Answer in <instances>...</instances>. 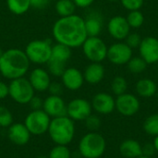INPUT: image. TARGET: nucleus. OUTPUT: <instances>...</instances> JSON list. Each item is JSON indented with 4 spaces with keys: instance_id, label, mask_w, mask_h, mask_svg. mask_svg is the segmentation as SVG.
Returning a JSON list of instances; mask_svg holds the SVG:
<instances>
[{
    "instance_id": "5",
    "label": "nucleus",
    "mask_w": 158,
    "mask_h": 158,
    "mask_svg": "<svg viewBox=\"0 0 158 158\" xmlns=\"http://www.w3.org/2000/svg\"><path fill=\"white\" fill-rule=\"evenodd\" d=\"M24 51L31 63L46 64L51 57L52 44L48 40H33L27 44Z\"/></svg>"
},
{
    "instance_id": "47",
    "label": "nucleus",
    "mask_w": 158,
    "mask_h": 158,
    "mask_svg": "<svg viewBox=\"0 0 158 158\" xmlns=\"http://www.w3.org/2000/svg\"><path fill=\"white\" fill-rule=\"evenodd\" d=\"M156 94H157V96H158V86H157V93H156Z\"/></svg>"
},
{
    "instance_id": "17",
    "label": "nucleus",
    "mask_w": 158,
    "mask_h": 158,
    "mask_svg": "<svg viewBox=\"0 0 158 158\" xmlns=\"http://www.w3.org/2000/svg\"><path fill=\"white\" fill-rule=\"evenodd\" d=\"M29 81L34 91L37 92L47 91L51 83V78L49 72L42 68H36L32 69L30 73Z\"/></svg>"
},
{
    "instance_id": "46",
    "label": "nucleus",
    "mask_w": 158,
    "mask_h": 158,
    "mask_svg": "<svg viewBox=\"0 0 158 158\" xmlns=\"http://www.w3.org/2000/svg\"><path fill=\"white\" fill-rule=\"evenodd\" d=\"M109 2H117V1H119V0H107Z\"/></svg>"
},
{
    "instance_id": "31",
    "label": "nucleus",
    "mask_w": 158,
    "mask_h": 158,
    "mask_svg": "<svg viewBox=\"0 0 158 158\" xmlns=\"http://www.w3.org/2000/svg\"><path fill=\"white\" fill-rule=\"evenodd\" d=\"M49 158H70L71 154L67 145L56 144L49 153Z\"/></svg>"
},
{
    "instance_id": "15",
    "label": "nucleus",
    "mask_w": 158,
    "mask_h": 158,
    "mask_svg": "<svg viewBox=\"0 0 158 158\" xmlns=\"http://www.w3.org/2000/svg\"><path fill=\"white\" fill-rule=\"evenodd\" d=\"M116 99L107 93H98L92 100V107L99 114L107 115L116 109Z\"/></svg>"
},
{
    "instance_id": "4",
    "label": "nucleus",
    "mask_w": 158,
    "mask_h": 158,
    "mask_svg": "<svg viewBox=\"0 0 158 158\" xmlns=\"http://www.w3.org/2000/svg\"><path fill=\"white\" fill-rule=\"evenodd\" d=\"M106 142L102 134L91 131L80 141L79 152L83 158H100L106 152Z\"/></svg>"
},
{
    "instance_id": "43",
    "label": "nucleus",
    "mask_w": 158,
    "mask_h": 158,
    "mask_svg": "<svg viewBox=\"0 0 158 158\" xmlns=\"http://www.w3.org/2000/svg\"><path fill=\"white\" fill-rule=\"evenodd\" d=\"M3 53H4V50L0 47V57L2 56V55H3Z\"/></svg>"
},
{
    "instance_id": "9",
    "label": "nucleus",
    "mask_w": 158,
    "mask_h": 158,
    "mask_svg": "<svg viewBox=\"0 0 158 158\" xmlns=\"http://www.w3.org/2000/svg\"><path fill=\"white\" fill-rule=\"evenodd\" d=\"M133 56L132 49L126 44L121 41L111 44L107 48V56L106 58L110 63L121 66L127 65L130 59Z\"/></svg>"
},
{
    "instance_id": "39",
    "label": "nucleus",
    "mask_w": 158,
    "mask_h": 158,
    "mask_svg": "<svg viewBox=\"0 0 158 158\" xmlns=\"http://www.w3.org/2000/svg\"><path fill=\"white\" fill-rule=\"evenodd\" d=\"M30 3H31V7H34L37 9H43L48 6L49 0H30Z\"/></svg>"
},
{
    "instance_id": "35",
    "label": "nucleus",
    "mask_w": 158,
    "mask_h": 158,
    "mask_svg": "<svg viewBox=\"0 0 158 158\" xmlns=\"http://www.w3.org/2000/svg\"><path fill=\"white\" fill-rule=\"evenodd\" d=\"M143 38L141 37V35L137 32H131L125 39V43L131 48H139L141 43H142Z\"/></svg>"
},
{
    "instance_id": "44",
    "label": "nucleus",
    "mask_w": 158,
    "mask_h": 158,
    "mask_svg": "<svg viewBox=\"0 0 158 158\" xmlns=\"http://www.w3.org/2000/svg\"><path fill=\"white\" fill-rule=\"evenodd\" d=\"M137 158H152V157H148V156H139V157Z\"/></svg>"
},
{
    "instance_id": "33",
    "label": "nucleus",
    "mask_w": 158,
    "mask_h": 158,
    "mask_svg": "<svg viewBox=\"0 0 158 158\" xmlns=\"http://www.w3.org/2000/svg\"><path fill=\"white\" fill-rule=\"evenodd\" d=\"M85 126L91 131H96L101 127V119L98 116L91 114L85 120Z\"/></svg>"
},
{
    "instance_id": "6",
    "label": "nucleus",
    "mask_w": 158,
    "mask_h": 158,
    "mask_svg": "<svg viewBox=\"0 0 158 158\" xmlns=\"http://www.w3.org/2000/svg\"><path fill=\"white\" fill-rule=\"evenodd\" d=\"M9 96L18 104H29L31 99L34 96V89L32 88L29 79L25 77L18 78L10 81L8 84Z\"/></svg>"
},
{
    "instance_id": "34",
    "label": "nucleus",
    "mask_w": 158,
    "mask_h": 158,
    "mask_svg": "<svg viewBox=\"0 0 158 158\" xmlns=\"http://www.w3.org/2000/svg\"><path fill=\"white\" fill-rule=\"evenodd\" d=\"M121 5L128 11L141 10L144 4V0H119Z\"/></svg>"
},
{
    "instance_id": "24",
    "label": "nucleus",
    "mask_w": 158,
    "mask_h": 158,
    "mask_svg": "<svg viewBox=\"0 0 158 158\" xmlns=\"http://www.w3.org/2000/svg\"><path fill=\"white\" fill-rule=\"evenodd\" d=\"M76 5L72 0H57L55 5V9L59 18L68 17L75 14Z\"/></svg>"
},
{
    "instance_id": "28",
    "label": "nucleus",
    "mask_w": 158,
    "mask_h": 158,
    "mask_svg": "<svg viewBox=\"0 0 158 158\" xmlns=\"http://www.w3.org/2000/svg\"><path fill=\"white\" fill-rule=\"evenodd\" d=\"M143 131L151 135V136H157L158 135V113L150 115L146 118L143 125Z\"/></svg>"
},
{
    "instance_id": "1",
    "label": "nucleus",
    "mask_w": 158,
    "mask_h": 158,
    "mask_svg": "<svg viewBox=\"0 0 158 158\" xmlns=\"http://www.w3.org/2000/svg\"><path fill=\"white\" fill-rule=\"evenodd\" d=\"M52 33L56 43L70 48L81 47L88 37L84 18L76 14L59 18L53 25Z\"/></svg>"
},
{
    "instance_id": "22",
    "label": "nucleus",
    "mask_w": 158,
    "mask_h": 158,
    "mask_svg": "<svg viewBox=\"0 0 158 158\" xmlns=\"http://www.w3.org/2000/svg\"><path fill=\"white\" fill-rule=\"evenodd\" d=\"M135 90L139 96L143 98H150L156 94L157 84L153 80L144 78L137 81L135 85Z\"/></svg>"
},
{
    "instance_id": "7",
    "label": "nucleus",
    "mask_w": 158,
    "mask_h": 158,
    "mask_svg": "<svg viewBox=\"0 0 158 158\" xmlns=\"http://www.w3.org/2000/svg\"><path fill=\"white\" fill-rule=\"evenodd\" d=\"M81 47L85 57L91 62L102 63L106 59L108 47L99 36L87 37Z\"/></svg>"
},
{
    "instance_id": "30",
    "label": "nucleus",
    "mask_w": 158,
    "mask_h": 158,
    "mask_svg": "<svg viewBox=\"0 0 158 158\" xmlns=\"http://www.w3.org/2000/svg\"><path fill=\"white\" fill-rule=\"evenodd\" d=\"M47 64V68H48V72L49 74H51L52 76L55 77H61L62 74L64 73L66 68V63L57 61V60H54V59H49V61L46 63Z\"/></svg>"
},
{
    "instance_id": "13",
    "label": "nucleus",
    "mask_w": 158,
    "mask_h": 158,
    "mask_svg": "<svg viewBox=\"0 0 158 158\" xmlns=\"http://www.w3.org/2000/svg\"><path fill=\"white\" fill-rule=\"evenodd\" d=\"M107 31L115 40L123 41L131 33V27L125 17L114 16L107 23Z\"/></svg>"
},
{
    "instance_id": "26",
    "label": "nucleus",
    "mask_w": 158,
    "mask_h": 158,
    "mask_svg": "<svg viewBox=\"0 0 158 158\" xmlns=\"http://www.w3.org/2000/svg\"><path fill=\"white\" fill-rule=\"evenodd\" d=\"M127 19L128 24L130 25L131 29H139L141 28L144 23V15L141 10H133L129 11L127 17H125Z\"/></svg>"
},
{
    "instance_id": "12",
    "label": "nucleus",
    "mask_w": 158,
    "mask_h": 158,
    "mask_svg": "<svg viewBox=\"0 0 158 158\" xmlns=\"http://www.w3.org/2000/svg\"><path fill=\"white\" fill-rule=\"evenodd\" d=\"M140 56L149 65L158 62V39L155 36L143 38L139 46Z\"/></svg>"
},
{
    "instance_id": "8",
    "label": "nucleus",
    "mask_w": 158,
    "mask_h": 158,
    "mask_svg": "<svg viewBox=\"0 0 158 158\" xmlns=\"http://www.w3.org/2000/svg\"><path fill=\"white\" fill-rule=\"evenodd\" d=\"M51 118L43 110H32L25 118V126L33 135H42L48 131Z\"/></svg>"
},
{
    "instance_id": "20",
    "label": "nucleus",
    "mask_w": 158,
    "mask_h": 158,
    "mask_svg": "<svg viewBox=\"0 0 158 158\" xmlns=\"http://www.w3.org/2000/svg\"><path fill=\"white\" fill-rule=\"evenodd\" d=\"M85 23V29L88 34V37L93 36H99V34L102 31L103 29V17L98 12H91L87 15V17L84 19Z\"/></svg>"
},
{
    "instance_id": "42",
    "label": "nucleus",
    "mask_w": 158,
    "mask_h": 158,
    "mask_svg": "<svg viewBox=\"0 0 158 158\" xmlns=\"http://www.w3.org/2000/svg\"><path fill=\"white\" fill-rule=\"evenodd\" d=\"M153 143H154V145H155V147H156V152H158V135L155 137Z\"/></svg>"
},
{
    "instance_id": "37",
    "label": "nucleus",
    "mask_w": 158,
    "mask_h": 158,
    "mask_svg": "<svg viewBox=\"0 0 158 158\" xmlns=\"http://www.w3.org/2000/svg\"><path fill=\"white\" fill-rule=\"evenodd\" d=\"M142 153H143V156H148V157L154 156L155 154L156 153L154 143H146L144 145H142Z\"/></svg>"
},
{
    "instance_id": "27",
    "label": "nucleus",
    "mask_w": 158,
    "mask_h": 158,
    "mask_svg": "<svg viewBox=\"0 0 158 158\" xmlns=\"http://www.w3.org/2000/svg\"><path fill=\"white\" fill-rule=\"evenodd\" d=\"M147 65L148 64L141 56H132L127 63V68L132 74H140L146 69Z\"/></svg>"
},
{
    "instance_id": "41",
    "label": "nucleus",
    "mask_w": 158,
    "mask_h": 158,
    "mask_svg": "<svg viewBox=\"0 0 158 158\" xmlns=\"http://www.w3.org/2000/svg\"><path fill=\"white\" fill-rule=\"evenodd\" d=\"M8 95H9L8 85L4 81H0V99H5Z\"/></svg>"
},
{
    "instance_id": "36",
    "label": "nucleus",
    "mask_w": 158,
    "mask_h": 158,
    "mask_svg": "<svg viewBox=\"0 0 158 158\" xmlns=\"http://www.w3.org/2000/svg\"><path fill=\"white\" fill-rule=\"evenodd\" d=\"M63 84L59 82H52L50 83L48 87V92L50 93V95H61L63 93Z\"/></svg>"
},
{
    "instance_id": "38",
    "label": "nucleus",
    "mask_w": 158,
    "mask_h": 158,
    "mask_svg": "<svg viewBox=\"0 0 158 158\" xmlns=\"http://www.w3.org/2000/svg\"><path fill=\"white\" fill-rule=\"evenodd\" d=\"M29 105L31 106V107L32 110H40V109H43L44 101L42 100L41 97L35 96V95H34V96L31 99Z\"/></svg>"
},
{
    "instance_id": "25",
    "label": "nucleus",
    "mask_w": 158,
    "mask_h": 158,
    "mask_svg": "<svg viewBox=\"0 0 158 158\" xmlns=\"http://www.w3.org/2000/svg\"><path fill=\"white\" fill-rule=\"evenodd\" d=\"M6 6L9 11L15 15H22L31 7L30 0H6Z\"/></svg>"
},
{
    "instance_id": "10",
    "label": "nucleus",
    "mask_w": 158,
    "mask_h": 158,
    "mask_svg": "<svg viewBox=\"0 0 158 158\" xmlns=\"http://www.w3.org/2000/svg\"><path fill=\"white\" fill-rule=\"evenodd\" d=\"M115 103L116 109L120 115L124 117H132L136 115L141 107L138 97L132 94L128 93L117 96Z\"/></svg>"
},
{
    "instance_id": "23",
    "label": "nucleus",
    "mask_w": 158,
    "mask_h": 158,
    "mask_svg": "<svg viewBox=\"0 0 158 158\" xmlns=\"http://www.w3.org/2000/svg\"><path fill=\"white\" fill-rule=\"evenodd\" d=\"M71 57V48L56 43V44L52 45V54H51V59L57 60L63 63H67Z\"/></svg>"
},
{
    "instance_id": "16",
    "label": "nucleus",
    "mask_w": 158,
    "mask_h": 158,
    "mask_svg": "<svg viewBox=\"0 0 158 158\" xmlns=\"http://www.w3.org/2000/svg\"><path fill=\"white\" fill-rule=\"evenodd\" d=\"M62 84L69 91H77L84 83L83 73L77 68H67L61 76Z\"/></svg>"
},
{
    "instance_id": "3",
    "label": "nucleus",
    "mask_w": 158,
    "mask_h": 158,
    "mask_svg": "<svg viewBox=\"0 0 158 158\" xmlns=\"http://www.w3.org/2000/svg\"><path fill=\"white\" fill-rule=\"evenodd\" d=\"M48 133L51 140L60 145L70 143L75 135V125L68 116L55 118L50 121Z\"/></svg>"
},
{
    "instance_id": "11",
    "label": "nucleus",
    "mask_w": 158,
    "mask_h": 158,
    "mask_svg": "<svg viewBox=\"0 0 158 158\" xmlns=\"http://www.w3.org/2000/svg\"><path fill=\"white\" fill-rule=\"evenodd\" d=\"M92 110V104L83 98H75L67 105V116L72 120H85Z\"/></svg>"
},
{
    "instance_id": "21",
    "label": "nucleus",
    "mask_w": 158,
    "mask_h": 158,
    "mask_svg": "<svg viewBox=\"0 0 158 158\" xmlns=\"http://www.w3.org/2000/svg\"><path fill=\"white\" fill-rule=\"evenodd\" d=\"M119 152L122 156L126 158H137L143 156L142 144L132 139L122 142L119 145Z\"/></svg>"
},
{
    "instance_id": "18",
    "label": "nucleus",
    "mask_w": 158,
    "mask_h": 158,
    "mask_svg": "<svg viewBox=\"0 0 158 158\" xmlns=\"http://www.w3.org/2000/svg\"><path fill=\"white\" fill-rule=\"evenodd\" d=\"M8 138L14 144L23 146L29 143L31 133L25 124L13 123L10 127H8Z\"/></svg>"
},
{
    "instance_id": "14",
    "label": "nucleus",
    "mask_w": 158,
    "mask_h": 158,
    "mask_svg": "<svg viewBox=\"0 0 158 158\" xmlns=\"http://www.w3.org/2000/svg\"><path fill=\"white\" fill-rule=\"evenodd\" d=\"M43 110L52 118L67 116V105L59 95H49L44 101Z\"/></svg>"
},
{
    "instance_id": "45",
    "label": "nucleus",
    "mask_w": 158,
    "mask_h": 158,
    "mask_svg": "<svg viewBox=\"0 0 158 158\" xmlns=\"http://www.w3.org/2000/svg\"><path fill=\"white\" fill-rule=\"evenodd\" d=\"M37 158H49L48 156H38Z\"/></svg>"
},
{
    "instance_id": "29",
    "label": "nucleus",
    "mask_w": 158,
    "mask_h": 158,
    "mask_svg": "<svg viewBox=\"0 0 158 158\" xmlns=\"http://www.w3.org/2000/svg\"><path fill=\"white\" fill-rule=\"evenodd\" d=\"M127 89H128V82L124 77L117 76L112 80L111 91L115 95L118 96L127 93Z\"/></svg>"
},
{
    "instance_id": "2",
    "label": "nucleus",
    "mask_w": 158,
    "mask_h": 158,
    "mask_svg": "<svg viewBox=\"0 0 158 158\" xmlns=\"http://www.w3.org/2000/svg\"><path fill=\"white\" fill-rule=\"evenodd\" d=\"M30 60L25 51L10 48L4 51L0 57V73L7 80L24 77L30 69Z\"/></svg>"
},
{
    "instance_id": "32",
    "label": "nucleus",
    "mask_w": 158,
    "mask_h": 158,
    "mask_svg": "<svg viewBox=\"0 0 158 158\" xmlns=\"http://www.w3.org/2000/svg\"><path fill=\"white\" fill-rule=\"evenodd\" d=\"M13 124V116L9 109L0 106V127L7 128Z\"/></svg>"
},
{
    "instance_id": "40",
    "label": "nucleus",
    "mask_w": 158,
    "mask_h": 158,
    "mask_svg": "<svg viewBox=\"0 0 158 158\" xmlns=\"http://www.w3.org/2000/svg\"><path fill=\"white\" fill-rule=\"evenodd\" d=\"M72 1L74 2L77 7L85 8V7H89L90 6H92L95 0H72Z\"/></svg>"
},
{
    "instance_id": "19",
    "label": "nucleus",
    "mask_w": 158,
    "mask_h": 158,
    "mask_svg": "<svg viewBox=\"0 0 158 158\" xmlns=\"http://www.w3.org/2000/svg\"><path fill=\"white\" fill-rule=\"evenodd\" d=\"M105 74L106 70L104 66L102 63L97 62H91V64H89L83 71L84 81L93 85L101 82L105 77Z\"/></svg>"
}]
</instances>
